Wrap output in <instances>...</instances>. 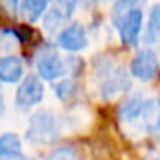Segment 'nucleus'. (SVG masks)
Masks as SVG:
<instances>
[{
  "label": "nucleus",
  "mask_w": 160,
  "mask_h": 160,
  "mask_svg": "<svg viewBox=\"0 0 160 160\" xmlns=\"http://www.w3.org/2000/svg\"><path fill=\"white\" fill-rule=\"evenodd\" d=\"M112 22L119 29L121 40L126 45H138L143 26V11L136 2H117L112 9Z\"/></svg>",
  "instance_id": "1"
},
{
  "label": "nucleus",
  "mask_w": 160,
  "mask_h": 160,
  "mask_svg": "<svg viewBox=\"0 0 160 160\" xmlns=\"http://www.w3.org/2000/svg\"><path fill=\"white\" fill-rule=\"evenodd\" d=\"M26 138L31 143L47 145L57 139V122L55 115L48 110H40L29 121V128L26 131Z\"/></svg>",
  "instance_id": "2"
},
{
  "label": "nucleus",
  "mask_w": 160,
  "mask_h": 160,
  "mask_svg": "<svg viewBox=\"0 0 160 160\" xmlns=\"http://www.w3.org/2000/svg\"><path fill=\"white\" fill-rule=\"evenodd\" d=\"M35 64H36V71H38L40 78H43L47 81L59 79L67 71L66 62L60 59L59 53L52 47H43L42 50H38Z\"/></svg>",
  "instance_id": "3"
},
{
  "label": "nucleus",
  "mask_w": 160,
  "mask_h": 160,
  "mask_svg": "<svg viewBox=\"0 0 160 160\" xmlns=\"http://www.w3.org/2000/svg\"><path fill=\"white\" fill-rule=\"evenodd\" d=\"M43 100V83L38 76L29 74L22 79L16 91V107L19 110H29Z\"/></svg>",
  "instance_id": "4"
},
{
  "label": "nucleus",
  "mask_w": 160,
  "mask_h": 160,
  "mask_svg": "<svg viewBox=\"0 0 160 160\" xmlns=\"http://www.w3.org/2000/svg\"><path fill=\"white\" fill-rule=\"evenodd\" d=\"M131 74L139 81H150L158 74L160 60L157 53L150 48H143L132 57L131 60Z\"/></svg>",
  "instance_id": "5"
},
{
  "label": "nucleus",
  "mask_w": 160,
  "mask_h": 160,
  "mask_svg": "<svg viewBox=\"0 0 160 160\" xmlns=\"http://www.w3.org/2000/svg\"><path fill=\"white\" fill-rule=\"evenodd\" d=\"M57 43L60 48L67 50V52H79V50L86 48L88 45V36L86 29L83 24L74 22V24L64 28L57 36Z\"/></svg>",
  "instance_id": "6"
},
{
  "label": "nucleus",
  "mask_w": 160,
  "mask_h": 160,
  "mask_svg": "<svg viewBox=\"0 0 160 160\" xmlns=\"http://www.w3.org/2000/svg\"><path fill=\"white\" fill-rule=\"evenodd\" d=\"M24 76V64L18 55H5L0 59V81L2 83H19Z\"/></svg>",
  "instance_id": "7"
},
{
  "label": "nucleus",
  "mask_w": 160,
  "mask_h": 160,
  "mask_svg": "<svg viewBox=\"0 0 160 160\" xmlns=\"http://www.w3.org/2000/svg\"><path fill=\"white\" fill-rule=\"evenodd\" d=\"M76 7V4H57L50 9L45 14V19H43V26H45V31L53 33L60 28L64 21L71 16V11Z\"/></svg>",
  "instance_id": "8"
},
{
  "label": "nucleus",
  "mask_w": 160,
  "mask_h": 160,
  "mask_svg": "<svg viewBox=\"0 0 160 160\" xmlns=\"http://www.w3.org/2000/svg\"><path fill=\"white\" fill-rule=\"evenodd\" d=\"M128 88H129L128 76H126L124 71L119 69V71H114V72L102 83L100 91H102V97L103 98H112L114 95L122 93V91H126Z\"/></svg>",
  "instance_id": "9"
},
{
  "label": "nucleus",
  "mask_w": 160,
  "mask_h": 160,
  "mask_svg": "<svg viewBox=\"0 0 160 160\" xmlns=\"http://www.w3.org/2000/svg\"><path fill=\"white\" fill-rule=\"evenodd\" d=\"M21 139L14 132H5L0 136V158L12 160L21 157Z\"/></svg>",
  "instance_id": "10"
},
{
  "label": "nucleus",
  "mask_w": 160,
  "mask_h": 160,
  "mask_svg": "<svg viewBox=\"0 0 160 160\" xmlns=\"http://www.w3.org/2000/svg\"><path fill=\"white\" fill-rule=\"evenodd\" d=\"M146 102L139 97H131L121 105V110H119V115L121 119L124 121H132V119L139 117L141 114H145V108H146Z\"/></svg>",
  "instance_id": "11"
},
{
  "label": "nucleus",
  "mask_w": 160,
  "mask_h": 160,
  "mask_svg": "<svg viewBox=\"0 0 160 160\" xmlns=\"http://www.w3.org/2000/svg\"><path fill=\"white\" fill-rule=\"evenodd\" d=\"M47 9H48V2L45 0H26L19 4V11L24 14V18L29 22H36Z\"/></svg>",
  "instance_id": "12"
},
{
  "label": "nucleus",
  "mask_w": 160,
  "mask_h": 160,
  "mask_svg": "<svg viewBox=\"0 0 160 160\" xmlns=\"http://www.w3.org/2000/svg\"><path fill=\"white\" fill-rule=\"evenodd\" d=\"M160 40V4H155L150 9V18L146 24L145 33V42L146 43H155Z\"/></svg>",
  "instance_id": "13"
},
{
  "label": "nucleus",
  "mask_w": 160,
  "mask_h": 160,
  "mask_svg": "<svg viewBox=\"0 0 160 160\" xmlns=\"http://www.w3.org/2000/svg\"><path fill=\"white\" fill-rule=\"evenodd\" d=\"M47 160H81V157H79V152H78L76 146L62 145L59 148H55L53 152H50Z\"/></svg>",
  "instance_id": "14"
},
{
  "label": "nucleus",
  "mask_w": 160,
  "mask_h": 160,
  "mask_svg": "<svg viewBox=\"0 0 160 160\" xmlns=\"http://www.w3.org/2000/svg\"><path fill=\"white\" fill-rule=\"evenodd\" d=\"M55 91H57L59 100H67V98H71L74 95V91H76V83H74L72 79H64L55 86Z\"/></svg>",
  "instance_id": "15"
},
{
  "label": "nucleus",
  "mask_w": 160,
  "mask_h": 160,
  "mask_svg": "<svg viewBox=\"0 0 160 160\" xmlns=\"http://www.w3.org/2000/svg\"><path fill=\"white\" fill-rule=\"evenodd\" d=\"M4 110H5V103H4V97H2V91H0V119L4 115Z\"/></svg>",
  "instance_id": "16"
},
{
  "label": "nucleus",
  "mask_w": 160,
  "mask_h": 160,
  "mask_svg": "<svg viewBox=\"0 0 160 160\" xmlns=\"http://www.w3.org/2000/svg\"><path fill=\"white\" fill-rule=\"evenodd\" d=\"M152 124H153V128H155L157 131H160V114H158V115H157V117H155V121H153Z\"/></svg>",
  "instance_id": "17"
},
{
  "label": "nucleus",
  "mask_w": 160,
  "mask_h": 160,
  "mask_svg": "<svg viewBox=\"0 0 160 160\" xmlns=\"http://www.w3.org/2000/svg\"><path fill=\"white\" fill-rule=\"evenodd\" d=\"M150 160H160V157H153V158H150Z\"/></svg>",
  "instance_id": "18"
},
{
  "label": "nucleus",
  "mask_w": 160,
  "mask_h": 160,
  "mask_svg": "<svg viewBox=\"0 0 160 160\" xmlns=\"http://www.w3.org/2000/svg\"><path fill=\"white\" fill-rule=\"evenodd\" d=\"M157 102H158V105H160V93H158V98H157Z\"/></svg>",
  "instance_id": "19"
}]
</instances>
